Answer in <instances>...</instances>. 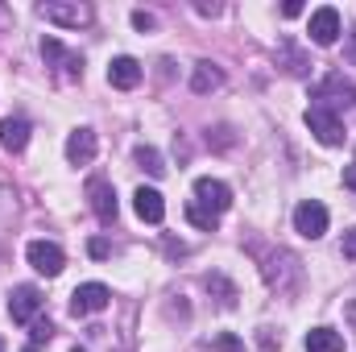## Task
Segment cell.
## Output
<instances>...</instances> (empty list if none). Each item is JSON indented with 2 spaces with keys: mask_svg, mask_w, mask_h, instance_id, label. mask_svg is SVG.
I'll return each mask as SVG.
<instances>
[{
  "mask_svg": "<svg viewBox=\"0 0 356 352\" xmlns=\"http://www.w3.org/2000/svg\"><path fill=\"white\" fill-rule=\"evenodd\" d=\"M195 203H203V207H211V211L220 216V211L232 207V191H228V182H220V178H195Z\"/></svg>",
  "mask_w": 356,
  "mask_h": 352,
  "instance_id": "obj_11",
  "label": "cell"
},
{
  "mask_svg": "<svg viewBox=\"0 0 356 352\" xmlns=\"http://www.w3.org/2000/svg\"><path fill=\"white\" fill-rule=\"evenodd\" d=\"M42 290L38 286H13V294H8V319L13 323H33L38 319V311H42Z\"/></svg>",
  "mask_w": 356,
  "mask_h": 352,
  "instance_id": "obj_6",
  "label": "cell"
},
{
  "mask_svg": "<svg viewBox=\"0 0 356 352\" xmlns=\"http://www.w3.org/2000/svg\"><path fill=\"white\" fill-rule=\"evenodd\" d=\"M311 108H327V112H340V108H353L356 104V83L353 79H344L340 71H332L319 88L311 91Z\"/></svg>",
  "mask_w": 356,
  "mask_h": 352,
  "instance_id": "obj_1",
  "label": "cell"
},
{
  "mask_svg": "<svg viewBox=\"0 0 356 352\" xmlns=\"http://www.w3.org/2000/svg\"><path fill=\"white\" fill-rule=\"evenodd\" d=\"M344 186L356 191V162H353V166H344Z\"/></svg>",
  "mask_w": 356,
  "mask_h": 352,
  "instance_id": "obj_29",
  "label": "cell"
},
{
  "mask_svg": "<svg viewBox=\"0 0 356 352\" xmlns=\"http://www.w3.org/2000/svg\"><path fill=\"white\" fill-rule=\"evenodd\" d=\"M307 33H311V42H315V46H336V42H340V33H344L340 13H336L332 4L315 8V13H311V25H307Z\"/></svg>",
  "mask_w": 356,
  "mask_h": 352,
  "instance_id": "obj_4",
  "label": "cell"
},
{
  "mask_svg": "<svg viewBox=\"0 0 356 352\" xmlns=\"http://www.w3.org/2000/svg\"><path fill=\"white\" fill-rule=\"evenodd\" d=\"M166 253H170V257H186L191 249H186V245H175V241H166Z\"/></svg>",
  "mask_w": 356,
  "mask_h": 352,
  "instance_id": "obj_28",
  "label": "cell"
},
{
  "mask_svg": "<svg viewBox=\"0 0 356 352\" xmlns=\"http://www.w3.org/2000/svg\"><path fill=\"white\" fill-rule=\"evenodd\" d=\"M348 319H353V328H356V303H348Z\"/></svg>",
  "mask_w": 356,
  "mask_h": 352,
  "instance_id": "obj_32",
  "label": "cell"
},
{
  "mask_svg": "<svg viewBox=\"0 0 356 352\" xmlns=\"http://www.w3.org/2000/svg\"><path fill=\"white\" fill-rule=\"evenodd\" d=\"M71 352H88V349H71Z\"/></svg>",
  "mask_w": 356,
  "mask_h": 352,
  "instance_id": "obj_34",
  "label": "cell"
},
{
  "mask_svg": "<svg viewBox=\"0 0 356 352\" xmlns=\"http://www.w3.org/2000/svg\"><path fill=\"white\" fill-rule=\"evenodd\" d=\"M203 282H207V290H211V294L220 298V307H228V311L236 307V286H232V282H228L224 273H207Z\"/></svg>",
  "mask_w": 356,
  "mask_h": 352,
  "instance_id": "obj_20",
  "label": "cell"
},
{
  "mask_svg": "<svg viewBox=\"0 0 356 352\" xmlns=\"http://www.w3.org/2000/svg\"><path fill=\"white\" fill-rule=\"evenodd\" d=\"M340 253H344L348 262H356V228H348V232H344V245H340Z\"/></svg>",
  "mask_w": 356,
  "mask_h": 352,
  "instance_id": "obj_24",
  "label": "cell"
},
{
  "mask_svg": "<svg viewBox=\"0 0 356 352\" xmlns=\"http://www.w3.org/2000/svg\"><path fill=\"white\" fill-rule=\"evenodd\" d=\"M282 13H286V17H298V13H302V4H298V0H286V4H282Z\"/></svg>",
  "mask_w": 356,
  "mask_h": 352,
  "instance_id": "obj_30",
  "label": "cell"
},
{
  "mask_svg": "<svg viewBox=\"0 0 356 352\" xmlns=\"http://www.w3.org/2000/svg\"><path fill=\"white\" fill-rule=\"evenodd\" d=\"M186 220L195 224V228H203V232H216V224H220V216L211 211V207H203V203H186Z\"/></svg>",
  "mask_w": 356,
  "mask_h": 352,
  "instance_id": "obj_21",
  "label": "cell"
},
{
  "mask_svg": "<svg viewBox=\"0 0 356 352\" xmlns=\"http://www.w3.org/2000/svg\"><path fill=\"white\" fill-rule=\"evenodd\" d=\"M0 145H4L8 154H21V150L29 145V125H25L21 116H8V120H0Z\"/></svg>",
  "mask_w": 356,
  "mask_h": 352,
  "instance_id": "obj_16",
  "label": "cell"
},
{
  "mask_svg": "<svg viewBox=\"0 0 356 352\" xmlns=\"http://www.w3.org/2000/svg\"><path fill=\"white\" fill-rule=\"evenodd\" d=\"M88 253H91V257H108L112 249H108V241H99V237H95V241L88 245Z\"/></svg>",
  "mask_w": 356,
  "mask_h": 352,
  "instance_id": "obj_26",
  "label": "cell"
},
{
  "mask_svg": "<svg viewBox=\"0 0 356 352\" xmlns=\"http://www.w3.org/2000/svg\"><path fill=\"white\" fill-rule=\"evenodd\" d=\"M224 88V71L216 67V63H195V75H191V91H199V95H207V91Z\"/></svg>",
  "mask_w": 356,
  "mask_h": 352,
  "instance_id": "obj_17",
  "label": "cell"
},
{
  "mask_svg": "<svg viewBox=\"0 0 356 352\" xmlns=\"http://www.w3.org/2000/svg\"><path fill=\"white\" fill-rule=\"evenodd\" d=\"M108 83L120 91H133L141 83V63L137 58H129V54H120V58H112L108 63Z\"/></svg>",
  "mask_w": 356,
  "mask_h": 352,
  "instance_id": "obj_13",
  "label": "cell"
},
{
  "mask_svg": "<svg viewBox=\"0 0 356 352\" xmlns=\"http://www.w3.org/2000/svg\"><path fill=\"white\" fill-rule=\"evenodd\" d=\"M95 150H99L95 129H75V133L67 137V162H71V166H91V162H95Z\"/></svg>",
  "mask_w": 356,
  "mask_h": 352,
  "instance_id": "obj_12",
  "label": "cell"
},
{
  "mask_svg": "<svg viewBox=\"0 0 356 352\" xmlns=\"http://www.w3.org/2000/svg\"><path fill=\"white\" fill-rule=\"evenodd\" d=\"M0 352H4V340H0Z\"/></svg>",
  "mask_w": 356,
  "mask_h": 352,
  "instance_id": "obj_35",
  "label": "cell"
},
{
  "mask_svg": "<svg viewBox=\"0 0 356 352\" xmlns=\"http://www.w3.org/2000/svg\"><path fill=\"white\" fill-rule=\"evenodd\" d=\"M302 344H307V352H344V336L332 328H311Z\"/></svg>",
  "mask_w": 356,
  "mask_h": 352,
  "instance_id": "obj_18",
  "label": "cell"
},
{
  "mask_svg": "<svg viewBox=\"0 0 356 352\" xmlns=\"http://www.w3.org/2000/svg\"><path fill=\"white\" fill-rule=\"evenodd\" d=\"M21 352H38V349H33V344H29V349H21Z\"/></svg>",
  "mask_w": 356,
  "mask_h": 352,
  "instance_id": "obj_33",
  "label": "cell"
},
{
  "mask_svg": "<svg viewBox=\"0 0 356 352\" xmlns=\"http://www.w3.org/2000/svg\"><path fill=\"white\" fill-rule=\"evenodd\" d=\"M29 336H33V349H38V344H42V340H50V336H54V323H50V319H38V323H33V332H29Z\"/></svg>",
  "mask_w": 356,
  "mask_h": 352,
  "instance_id": "obj_22",
  "label": "cell"
},
{
  "mask_svg": "<svg viewBox=\"0 0 356 352\" xmlns=\"http://www.w3.org/2000/svg\"><path fill=\"white\" fill-rule=\"evenodd\" d=\"M133 162H137V166H141L149 178H162V175H166V162H162V154H158L154 145H137V150H133Z\"/></svg>",
  "mask_w": 356,
  "mask_h": 352,
  "instance_id": "obj_19",
  "label": "cell"
},
{
  "mask_svg": "<svg viewBox=\"0 0 356 352\" xmlns=\"http://www.w3.org/2000/svg\"><path fill=\"white\" fill-rule=\"evenodd\" d=\"M294 232L307 237V241H319V237L327 232V207H323L319 199H302V203L294 207Z\"/></svg>",
  "mask_w": 356,
  "mask_h": 352,
  "instance_id": "obj_3",
  "label": "cell"
},
{
  "mask_svg": "<svg viewBox=\"0 0 356 352\" xmlns=\"http://www.w3.org/2000/svg\"><path fill=\"white\" fill-rule=\"evenodd\" d=\"M133 25H137V29L145 33V29H154L158 21H154V13H145V8H137V13H133Z\"/></svg>",
  "mask_w": 356,
  "mask_h": 352,
  "instance_id": "obj_23",
  "label": "cell"
},
{
  "mask_svg": "<svg viewBox=\"0 0 356 352\" xmlns=\"http://www.w3.org/2000/svg\"><path fill=\"white\" fill-rule=\"evenodd\" d=\"M25 257H29V265H33L38 273H46V278H58L63 265H67V253H63L54 241H29Z\"/></svg>",
  "mask_w": 356,
  "mask_h": 352,
  "instance_id": "obj_8",
  "label": "cell"
},
{
  "mask_svg": "<svg viewBox=\"0 0 356 352\" xmlns=\"http://www.w3.org/2000/svg\"><path fill=\"white\" fill-rule=\"evenodd\" d=\"M307 129L315 133L319 145H344V125L327 108H307Z\"/></svg>",
  "mask_w": 356,
  "mask_h": 352,
  "instance_id": "obj_5",
  "label": "cell"
},
{
  "mask_svg": "<svg viewBox=\"0 0 356 352\" xmlns=\"http://www.w3.org/2000/svg\"><path fill=\"white\" fill-rule=\"evenodd\" d=\"M195 13H203V17H216V13H220V4H207V0H199V4H195Z\"/></svg>",
  "mask_w": 356,
  "mask_h": 352,
  "instance_id": "obj_27",
  "label": "cell"
},
{
  "mask_svg": "<svg viewBox=\"0 0 356 352\" xmlns=\"http://www.w3.org/2000/svg\"><path fill=\"white\" fill-rule=\"evenodd\" d=\"M348 63L356 67V25H353V33H348Z\"/></svg>",
  "mask_w": 356,
  "mask_h": 352,
  "instance_id": "obj_31",
  "label": "cell"
},
{
  "mask_svg": "<svg viewBox=\"0 0 356 352\" xmlns=\"http://www.w3.org/2000/svg\"><path fill=\"white\" fill-rule=\"evenodd\" d=\"M133 207H137V216H141L145 224H162V216H166V199H162V191H154V186H137Z\"/></svg>",
  "mask_w": 356,
  "mask_h": 352,
  "instance_id": "obj_15",
  "label": "cell"
},
{
  "mask_svg": "<svg viewBox=\"0 0 356 352\" xmlns=\"http://www.w3.org/2000/svg\"><path fill=\"white\" fill-rule=\"evenodd\" d=\"M216 349H220V352H241V340H236V336H220V340H216Z\"/></svg>",
  "mask_w": 356,
  "mask_h": 352,
  "instance_id": "obj_25",
  "label": "cell"
},
{
  "mask_svg": "<svg viewBox=\"0 0 356 352\" xmlns=\"http://www.w3.org/2000/svg\"><path fill=\"white\" fill-rule=\"evenodd\" d=\"M42 58H46V63H54L67 79H83V58H79V54H71L58 38H42Z\"/></svg>",
  "mask_w": 356,
  "mask_h": 352,
  "instance_id": "obj_10",
  "label": "cell"
},
{
  "mask_svg": "<svg viewBox=\"0 0 356 352\" xmlns=\"http://www.w3.org/2000/svg\"><path fill=\"white\" fill-rule=\"evenodd\" d=\"M38 13L54 25H67V29L91 25V17H95L91 4H83V0H46V4H38Z\"/></svg>",
  "mask_w": 356,
  "mask_h": 352,
  "instance_id": "obj_2",
  "label": "cell"
},
{
  "mask_svg": "<svg viewBox=\"0 0 356 352\" xmlns=\"http://www.w3.org/2000/svg\"><path fill=\"white\" fill-rule=\"evenodd\" d=\"M277 67H282L286 75H294V79L311 75V58L294 46V38H282V42H277Z\"/></svg>",
  "mask_w": 356,
  "mask_h": 352,
  "instance_id": "obj_14",
  "label": "cell"
},
{
  "mask_svg": "<svg viewBox=\"0 0 356 352\" xmlns=\"http://www.w3.org/2000/svg\"><path fill=\"white\" fill-rule=\"evenodd\" d=\"M108 303H112V290H108L104 282H83V286L71 294V315H75V319H83V315L104 311Z\"/></svg>",
  "mask_w": 356,
  "mask_h": 352,
  "instance_id": "obj_7",
  "label": "cell"
},
{
  "mask_svg": "<svg viewBox=\"0 0 356 352\" xmlns=\"http://www.w3.org/2000/svg\"><path fill=\"white\" fill-rule=\"evenodd\" d=\"M88 203L99 224H116V191H112L108 178H99V175L88 178Z\"/></svg>",
  "mask_w": 356,
  "mask_h": 352,
  "instance_id": "obj_9",
  "label": "cell"
}]
</instances>
